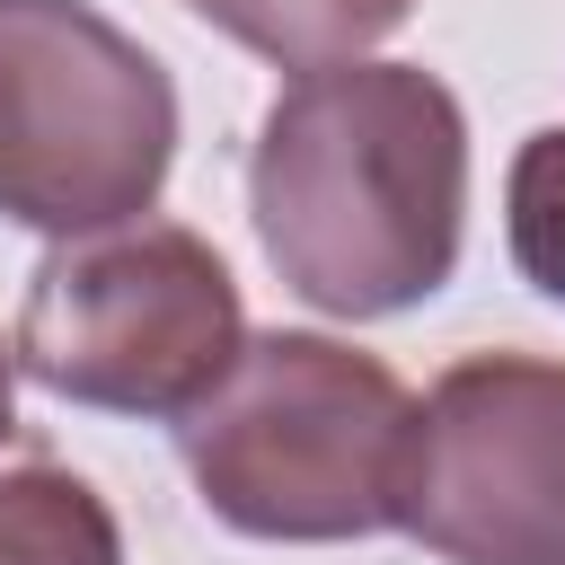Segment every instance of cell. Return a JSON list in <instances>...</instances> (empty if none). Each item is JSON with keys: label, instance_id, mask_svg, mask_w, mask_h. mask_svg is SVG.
<instances>
[{"label": "cell", "instance_id": "2", "mask_svg": "<svg viewBox=\"0 0 565 565\" xmlns=\"http://www.w3.org/2000/svg\"><path fill=\"white\" fill-rule=\"evenodd\" d=\"M177 450L203 512L247 539H371L406 512L415 397L380 353L274 327L247 335L238 371L177 424Z\"/></svg>", "mask_w": 565, "mask_h": 565}, {"label": "cell", "instance_id": "8", "mask_svg": "<svg viewBox=\"0 0 565 565\" xmlns=\"http://www.w3.org/2000/svg\"><path fill=\"white\" fill-rule=\"evenodd\" d=\"M503 238H512V265L539 300L565 309V124L530 132L512 150V177H503Z\"/></svg>", "mask_w": 565, "mask_h": 565}, {"label": "cell", "instance_id": "5", "mask_svg": "<svg viewBox=\"0 0 565 565\" xmlns=\"http://www.w3.org/2000/svg\"><path fill=\"white\" fill-rule=\"evenodd\" d=\"M397 530L441 565H565V362L459 353L415 406Z\"/></svg>", "mask_w": 565, "mask_h": 565}, {"label": "cell", "instance_id": "7", "mask_svg": "<svg viewBox=\"0 0 565 565\" xmlns=\"http://www.w3.org/2000/svg\"><path fill=\"white\" fill-rule=\"evenodd\" d=\"M0 565H124V530L79 468H0Z\"/></svg>", "mask_w": 565, "mask_h": 565}, {"label": "cell", "instance_id": "3", "mask_svg": "<svg viewBox=\"0 0 565 565\" xmlns=\"http://www.w3.org/2000/svg\"><path fill=\"white\" fill-rule=\"evenodd\" d=\"M18 371L71 406L185 424L247 353V309L212 238L185 221H124L62 238L18 300Z\"/></svg>", "mask_w": 565, "mask_h": 565}, {"label": "cell", "instance_id": "1", "mask_svg": "<svg viewBox=\"0 0 565 565\" xmlns=\"http://www.w3.org/2000/svg\"><path fill=\"white\" fill-rule=\"evenodd\" d=\"M247 212L309 309L397 318L459 265L468 115L424 62L309 71L256 124Z\"/></svg>", "mask_w": 565, "mask_h": 565}, {"label": "cell", "instance_id": "6", "mask_svg": "<svg viewBox=\"0 0 565 565\" xmlns=\"http://www.w3.org/2000/svg\"><path fill=\"white\" fill-rule=\"evenodd\" d=\"M185 9L212 18L221 35H238L247 53H265L274 71H300V79L371 62V44L415 18V0H185Z\"/></svg>", "mask_w": 565, "mask_h": 565}, {"label": "cell", "instance_id": "9", "mask_svg": "<svg viewBox=\"0 0 565 565\" xmlns=\"http://www.w3.org/2000/svg\"><path fill=\"white\" fill-rule=\"evenodd\" d=\"M9 424H18V353L0 344V441H9Z\"/></svg>", "mask_w": 565, "mask_h": 565}, {"label": "cell", "instance_id": "4", "mask_svg": "<svg viewBox=\"0 0 565 565\" xmlns=\"http://www.w3.org/2000/svg\"><path fill=\"white\" fill-rule=\"evenodd\" d=\"M177 168V88L88 0H0V212L44 238L124 230Z\"/></svg>", "mask_w": 565, "mask_h": 565}]
</instances>
